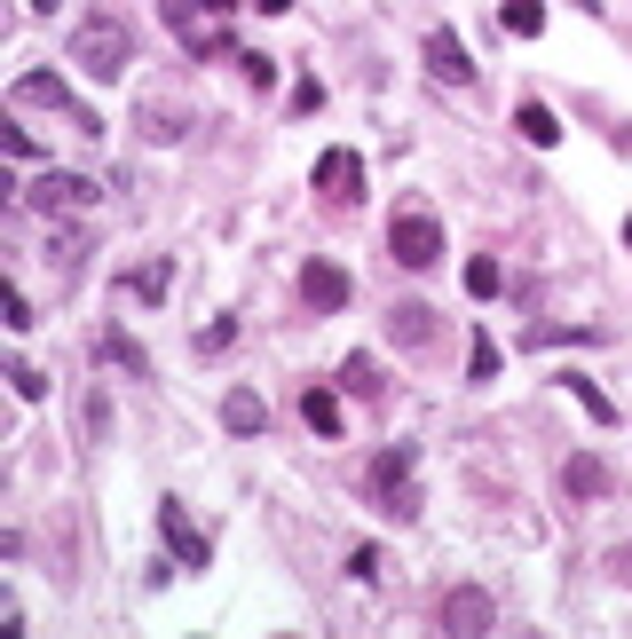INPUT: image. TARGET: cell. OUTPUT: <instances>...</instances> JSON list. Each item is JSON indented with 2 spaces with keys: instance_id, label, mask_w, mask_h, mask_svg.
Masks as SVG:
<instances>
[{
  "instance_id": "cell-31",
  "label": "cell",
  "mask_w": 632,
  "mask_h": 639,
  "mask_svg": "<svg viewBox=\"0 0 632 639\" xmlns=\"http://www.w3.org/2000/svg\"><path fill=\"white\" fill-rule=\"evenodd\" d=\"M285 9H293V0H261V16H285Z\"/></svg>"
},
{
  "instance_id": "cell-18",
  "label": "cell",
  "mask_w": 632,
  "mask_h": 639,
  "mask_svg": "<svg viewBox=\"0 0 632 639\" xmlns=\"http://www.w3.org/2000/svg\"><path fill=\"white\" fill-rule=\"evenodd\" d=\"M561 387H570V395H577V411H585L593 426H617V402H609L601 387H593V379H577V372H570V379H561Z\"/></svg>"
},
{
  "instance_id": "cell-9",
  "label": "cell",
  "mask_w": 632,
  "mask_h": 639,
  "mask_svg": "<svg viewBox=\"0 0 632 639\" xmlns=\"http://www.w3.org/2000/svg\"><path fill=\"white\" fill-rule=\"evenodd\" d=\"M317 190L341 197V206H348V197H363V158H356V150H324V158H317Z\"/></svg>"
},
{
  "instance_id": "cell-29",
  "label": "cell",
  "mask_w": 632,
  "mask_h": 639,
  "mask_svg": "<svg viewBox=\"0 0 632 639\" xmlns=\"http://www.w3.org/2000/svg\"><path fill=\"white\" fill-rule=\"evenodd\" d=\"M9 331H32V300H24L16 285H9Z\"/></svg>"
},
{
  "instance_id": "cell-22",
  "label": "cell",
  "mask_w": 632,
  "mask_h": 639,
  "mask_svg": "<svg viewBox=\"0 0 632 639\" xmlns=\"http://www.w3.org/2000/svg\"><path fill=\"white\" fill-rule=\"evenodd\" d=\"M467 372H475V387H490V379H498V340H490V331H475V355H467Z\"/></svg>"
},
{
  "instance_id": "cell-32",
  "label": "cell",
  "mask_w": 632,
  "mask_h": 639,
  "mask_svg": "<svg viewBox=\"0 0 632 639\" xmlns=\"http://www.w3.org/2000/svg\"><path fill=\"white\" fill-rule=\"evenodd\" d=\"M617 568H624V577H632V553H617Z\"/></svg>"
},
{
  "instance_id": "cell-16",
  "label": "cell",
  "mask_w": 632,
  "mask_h": 639,
  "mask_svg": "<svg viewBox=\"0 0 632 639\" xmlns=\"http://www.w3.org/2000/svg\"><path fill=\"white\" fill-rule=\"evenodd\" d=\"M95 355L119 363V372H135V379H151V355H143L135 340H127V331H104V340H95Z\"/></svg>"
},
{
  "instance_id": "cell-21",
  "label": "cell",
  "mask_w": 632,
  "mask_h": 639,
  "mask_svg": "<svg viewBox=\"0 0 632 639\" xmlns=\"http://www.w3.org/2000/svg\"><path fill=\"white\" fill-rule=\"evenodd\" d=\"M166 285H175V261H143L135 268V292L143 300H166Z\"/></svg>"
},
{
  "instance_id": "cell-3",
  "label": "cell",
  "mask_w": 632,
  "mask_h": 639,
  "mask_svg": "<svg viewBox=\"0 0 632 639\" xmlns=\"http://www.w3.org/2000/svg\"><path fill=\"white\" fill-rule=\"evenodd\" d=\"M387 253L404 261V268H436V261H443V221L419 214V206L395 214V221H387Z\"/></svg>"
},
{
  "instance_id": "cell-26",
  "label": "cell",
  "mask_w": 632,
  "mask_h": 639,
  "mask_svg": "<svg viewBox=\"0 0 632 639\" xmlns=\"http://www.w3.org/2000/svg\"><path fill=\"white\" fill-rule=\"evenodd\" d=\"M104 426H111V402H104V387L87 395V443H104Z\"/></svg>"
},
{
  "instance_id": "cell-20",
  "label": "cell",
  "mask_w": 632,
  "mask_h": 639,
  "mask_svg": "<svg viewBox=\"0 0 632 639\" xmlns=\"http://www.w3.org/2000/svg\"><path fill=\"white\" fill-rule=\"evenodd\" d=\"M467 292H475V300H498V292H506V268H498L490 253H482V261H467Z\"/></svg>"
},
{
  "instance_id": "cell-11",
  "label": "cell",
  "mask_w": 632,
  "mask_h": 639,
  "mask_svg": "<svg viewBox=\"0 0 632 639\" xmlns=\"http://www.w3.org/2000/svg\"><path fill=\"white\" fill-rule=\"evenodd\" d=\"M222 426H229V434H261V426H270V402H261L253 387H229V402H222Z\"/></svg>"
},
{
  "instance_id": "cell-30",
  "label": "cell",
  "mask_w": 632,
  "mask_h": 639,
  "mask_svg": "<svg viewBox=\"0 0 632 639\" xmlns=\"http://www.w3.org/2000/svg\"><path fill=\"white\" fill-rule=\"evenodd\" d=\"M198 9H214V16H229V9H238V0H198Z\"/></svg>"
},
{
  "instance_id": "cell-1",
  "label": "cell",
  "mask_w": 632,
  "mask_h": 639,
  "mask_svg": "<svg viewBox=\"0 0 632 639\" xmlns=\"http://www.w3.org/2000/svg\"><path fill=\"white\" fill-rule=\"evenodd\" d=\"M63 56H72L87 80H127V63H135V32H127L119 16H104V9H95V16H80V24H72Z\"/></svg>"
},
{
  "instance_id": "cell-5",
  "label": "cell",
  "mask_w": 632,
  "mask_h": 639,
  "mask_svg": "<svg viewBox=\"0 0 632 639\" xmlns=\"http://www.w3.org/2000/svg\"><path fill=\"white\" fill-rule=\"evenodd\" d=\"M498 624V608H490V592L482 584H458V592H443V631H458V639H482Z\"/></svg>"
},
{
  "instance_id": "cell-4",
  "label": "cell",
  "mask_w": 632,
  "mask_h": 639,
  "mask_svg": "<svg viewBox=\"0 0 632 639\" xmlns=\"http://www.w3.org/2000/svg\"><path fill=\"white\" fill-rule=\"evenodd\" d=\"M16 104H48V111H72V126L104 143V119H95V111H80V104H72V87H63L56 72H24V80H16Z\"/></svg>"
},
{
  "instance_id": "cell-15",
  "label": "cell",
  "mask_w": 632,
  "mask_h": 639,
  "mask_svg": "<svg viewBox=\"0 0 632 639\" xmlns=\"http://www.w3.org/2000/svg\"><path fill=\"white\" fill-rule=\"evenodd\" d=\"M514 134H522V143H538V150H553V143H561V119H553L546 104H522V111H514Z\"/></svg>"
},
{
  "instance_id": "cell-27",
  "label": "cell",
  "mask_w": 632,
  "mask_h": 639,
  "mask_svg": "<svg viewBox=\"0 0 632 639\" xmlns=\"http://www.w3.org/2000/svg\"><path fill=\"white\" fill-rule=\"evenodd\" d=\"M0 150H9V158H40V143H32L24 126H0Z\"/></svg>"
},
{
  "instance_id": "cell-24",
  "label": "cell",
  "mask_w": 632,
  "mask_h": 639,
  "mask_svg": "<svg viewBox=\"0 0 632 639\" xmlns=\"http://www.w3.org/2000/svg\"><path fill=\"white\" fill-rule=\"evenodd\" d=\"M348 387L380 402V387H387V379H380V363H372V355H348Z\"/></svg>"
},
{
  "instance_id": "cell-8",
  "label": "cell",
  "mask_w": 632,
  "mask_h": 639,
  "mask_svg": "<svg viewBox=\"0 0 632 639\" xmlns=\"http://www.w3.org/2000/svg\"><path fill=\"white\" fill-rule=\"evenodd\" d=\"M427 72H436L443 87H467V80H475V63H467V48H458V32H451V24L427 32Z\"/></svg>"
},
{
  "instance_id": "cell-34",
  "label": "cell",
  "mask_w": 632,
  "mask_h": 639,
  "mask_svg": "<svg viewBox=\"0 0 632 639\" xmlns=\"http://www.w3.org/2000/svg\"><path fill=\"white\" fill-rule=\"evenodd\" d=\"M624 238H632V221H624Z\"/></svg>"
},
{
  "instance_id": "cell-12",
  "label": "cell",
  "mask_w": 632,
  "mask_h": 639,
  "mask_svg": "<svg viewBox=\"0 0 632 639\" xmlns=\"http://www.w3.org/2000/svg\"><path fill=\"white\" fill-rule=\"evenodd\" d=\"M387 331H395V348H427V340H436V309H419V300H404V309L387 316Z\"/></svg>"
},
{
  "instance_id": "cell-7",
  "label": "cell",
  "mask_w": 632,
  "mask_h": 639,
  "mask_svg": "<svg viewBox=\"0 0 632 639\" xmlns=\"http://www.w3.org/2000/svg\"><path fill=\"white\" fill-rule=\"evenodd\" d=\"M158 536H166V553H175V560H190V568H206V560H214V545L190 529L182 497H166V506H158Z\"/></svg>"
},
{
  "instance_id": "cell-28",
  "label": "cell",
  "mask_w": 632,
  "mask_h": 639,
  "mask_svg": "<svg viewBox=\"0 0 632 639\" xmlns=\"http://www.w3.org/2000/svg\"><path fill=\"white\" fill-rule=\"evenodd\" d=\"M229 340H238V316H222V324H206V340H198V348H206V355H222Z\"/></svg>"
},
{
  "instance_id": "cell-17",
  "label": "cell",
  "mask_w": 632,
  "mask_h": 639,
  "mask_svg": "<svg viewBox=\"0 0 632 639\" xmlns=\"http://www.w3.org/2000/svg\"><path fill=\"white\" fill-rule=\"evenodd\" d=\"M301 419H309L317 434H341V426H348V419H341V395H332V387H309V395H301Z\"/></svg>"
},
{
  "instance_id": "cell-2",
  "label": "cell",
  "mask_w": 632,
  "mask_h": 639,
  "mask_svg": "<svg viewBox=\"0 0 632 639\" xmlns=\"http://www.w3.org/2000/svg\"><path fill=\"white\" fill-rule=\"evenodd\" d=\"M363 490H372V506H380L387 521H419V514H427V497H419V450H412V443L380 450Z\"/></svg>"
},
{
  "instance_id": "cell-33",
  "label": "cell",
  "mask_w": 632,
  "mask_h": 639,
  "mask_svg": "<svg viewBox=\"0 0 632 639\" xmlns=\"http://www.w3.org/2000/svg\"><path fill=\"white\" fill-rule=\"evenodd\" d=\"M32 9H63V0H32Z\"/></svg>"
},
{
  "instance_id": "cell-19",
  "label": "cell",
  "mask_w": 632,
  "mask_h": 639,
  "mask_svg": "<svg viewBox=\"0 0 632 639\" xmlns=\"http://www.w3.org/2000/svg\"><path fill=\"white\" fill-rule=\"evenodd\" d=\"M498 24L522 32V40H538V32H546V0H506V9H498Z\"/></svg>"
},
{
  "instance_id": "cell-25",
  "label": "cell",
  "mask_w": 632,
  "mask_h": 639,
  "mask_svg": "<svg viewBox=\"0 0 632 639\" xmlns=\"http://www.w3.org/2000/svg\"><path fill=\"white\" fill-rule=\"evenodd\" d=\"M9 387H16L24 402H40V395H48V379H40V372H32V363H9Z\"/></svg>"
},
{
  "instance_id": "cell-13",
  "label": "cell",
  "mask_w": 632,
  "mask_h": 639,
  "mask_svg": "<svg viewBox=\"0 0 632 639\" xmlns=\"http://www.w3.org/2000/svg\"><path fill=\"white\" fill-rule=\"evenodd\" d=\"M561 490H570V497H601L609 490V466L593 458V450H577L570 466H561Z\"/></svg>"
},
{
  "instance_id": "cell-6",
  "label": "cell",
  "mask_w": 632,
  "mask_h": 639,
  "mask_svg": "<svg viewBox=\"0 0 632 639\" xmlns=\"http://www.w3.org/2000/svg\"><path fill=\"white\" fill-rule=\"evenodd\" d=\"M16 197H32L40 214H87V206H95V182H87V174H48V182L16 190Z\"/></svg>"
},
{
  "instance_id": "cell-14",
  "label": "cell",
  "mask_w": 632,
  "mask_h": 639,
  "mask_svg": "<svg viewBox=\"0 0 632 639\" xmlns=\"http://www.w3.org/2000/svg\"><path fill=\"white\" fill-rule=\"evenodd\" d=\"M135 126L151 134V143H182V134H190V111H175V104H143Z\"/></svg>"
},
{
  "instance_id": "cell-10",
  "label": "cell",
  "mask_w": 632,
  "mask_h": 639,
  "mask_svg": "<svg viewBox=\"0 0 632 639\" xmlns=\"http://www.w3.org/2000/svg\"><path fill=\"white\" fill-rule=\"evenodd\" d=\"M301 300H309V309H341V300H348V277H341L332 261H309V268H301Z\"/></svg>"
},
{
  "instance_id": "cell-23",
  "label": "cell",
  "mask_w": 632,
  "mask_h": 639,
  "mask_svg": "<svg viewBox=\"0 0 632 639\" xmlns=\"http://www.w3.org/2000/svg\"><path fill=\"white\" fill-rule=\"evenodd\" d=\"M238 72H246V87H253V95H270V87H277V63L261 56V48H253V56H238Z\"/></svg>"
}]
</instances>
